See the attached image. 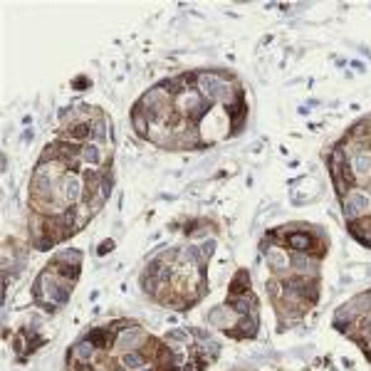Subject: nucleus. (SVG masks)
Instances as JSON below:
<instances>
[{"instance_id": "1", "label": "nucleus", "mask_w": 371, "mask_h": 371, "mask_svg": "<svg viewBox=\"0 0 371 371\" xmlns=\"http://www.w3.org/2000/svg\"><path fill=\"white\" fill-rule=\"evenodd\" d=\"M342 208H344V218L346 223H354L364 215H369V208H371V198L364 193V191H349L346 196L342 198Z\"/></svg>"}, {"instance_id": "2", "label": "nucleus", "mask_w": 371, "mask_h": 371, "mask_svg": "<svg viewBox=\"0 0 371 371\" xmlns=\"http://www.w3.org/2000/svg\"><path fill=\"white\" fill-rule=\"evenodd\" d=\"M59 193H62V200L67 205H80L85 200V183H82V178H77V173L64 176L59 181Z\"/></svg>"}, {"instance_id": "3", "label": "nucleus", "mask_w": 371, "mask_h": 371, "mask_svg": "<svg viewBox=\"0 0 371 371\" xmlns=\"http://www.w3.org/2000/svg\"><path fill=\"white\" fill-rule=\"evenodd\" d=\"M257 324H260L257 312L248 314V317H238V322L233 324L235 329H230L228 334L230 337H235V339H253V337L257 334Z\"/></svg>"}, {"instance_id": "4", "label": "nucleus", "mask_w": 371, "mask_h": 371, "mask_svg": "<svg viewBox=\"0 0 371 371\" xmlns=\"http://www.w3.org/2000/svg\"><path fill=\"white\" fill-rule=\"evenodd\" d=\"M94 356H97V346L85 337V339H80V342L69 349V354H67V364H92Z\"/></svg>"}, {"instance_id": "5", "label": "nucleus", "mask_w": 371, "mask_h": 371, "mask_svg": "<svg viewBox=\"0 0 371 371\" xmlns=\"http://www.w3.org/2000/svg\"><path fill=\"white\" fill-rule=\"evenodd\" d=\"M107 156H112V154H107L104 143H97V141L82 143V161H85L87 166L97 169L99 164H104V161H107ZM107 164H109V161H107Z\"/></svg>"}, {"instance_id": "6", "label": "nucleus", "mask_w": 371, "mask_h": 371, "mask_svg": "<svg viewBox=\"0 0 371 371\" xmlns=\"http://www.w3.org/2000/svg\"><path fill=\"white\" fill-rule=\"evenodd\" d=\"M146 342V334H143V329L136 324V327H131V329H126V332H121V334H116V349H121V351H131V349H139L136 344H143Z\"/></svg>"}, {"instance_id": "7", "label": "nucleus", "mask_w": 371, "mask_h": 371, "mask_svg": "<svg viewBox=\"0 0 371 371\" xmlns=\"http://www.w3.org/2000/svg\"><path fill=\"white\" fill-rule=\"evenodd\" d=\"M228 307L235 317H248V314L257 312V300L248 292L243 297H228Z\"/></svg>"}, {"instance_id": "8", "label": "nucleus", "mask_w": 371, "mask_h": 371, "mask_svg": "<svg viewBox=\"0 0 371 371\" xmlns=\"http://www.w3.org/2000/svg\"><path fill=\"white\" fill-rule=\"evenodd\" d=\"M226 112H228V119H230V124H233V131L238 134V131H240V126H243V121H245V116H248L245 97H243V94H238V99H235V102H230L228 107H226Z\"/></svg>"}, {"instance_id": "9", "label": "nucleus", "mask_w": 371, "mask_h": 371, "mask_svg": "<svg viewBox=\"0 0 371 371\" xmlns=\"http://www.w3.org/2000/svg\"><path fill=\"white\" fill-rule=\"evenodd\" d=\"M87 339L94 344L97 349H112L116 344V334L112 332V327H97V329H92L89 334H87Z\"/></svg>"}, {"instance_id": "10", "label": "nucleus", "mask_w": 371, "mask_h": 371, "mask_svg": "<svg viewBox=\"0 0 371 371\" xmlns=\"http://www.w3.org/2000/svg\"><path fill=\"white\" fill-rule=\"evenodd\" d=\"M351 169L356 173V181H359V183L366 181L371 176V154H366V151L351 154Z\"/></svg>"}, {"instance_id": "11", "label": "nucleus", "mask_w": 371, "mask_h": 371, "mask_svg": "<svg viewBox=\"0 0 371 371\" xmlns=\"http://www.w3.org/2000/svg\"><path fill=\"white\" fill-rule=\"evenodd\" d=\"M121 364L129 371H141L143 366H149V359L141 349H131V351H124L121 354Z\"/></svg>"}, {"instance_id": "12", "label": "nucleus", "mask_w": 371, "mask_h": 371, "mask_svg": "<svg viewBox=\"0 0 371 371\" xmlns=\"http://www.w3.org/2000/svg\"><path fill=\"white\" fill-rule=\"evenodd\" d=\"M250 292V275L248 270H238L235 277L230 280V297H243Z\"/></svg>"}, {"instance_id": "13", "label": "nucleus", "mask_w": 371, "mask_h": 371, "mask_svg": "<svg viewBox=\"0 0 371 371\" xmlns=\"http://www.w3.org/2000/svg\"><path fill=\"white\" fill-rule=\"evenodd\" d=\"M131 124H134V131H136L141 139H149V134H151V131H149V129H151V121L146 119V114H143V109L139 104H136L134 112H131Z\"/></svg>"}, {"instance_id": "14", "label": "nucleus", "mask_w": 371, "mask_h": 371, "mask_svg": "<svg viewBox=\"0 0 371 371\" xmlns=\"http://www.w3.org/2000/svg\"><path fill=\"white\" fill-rule=\"evenodd\" d=\"M228 312H230L228 305H226V307H215V310H210V312H208V324H210V327H220V329L228 332V327H233V324L228 322Z\"/></svg>"}, {"instance_id": "15", "label": "nucleus", "mask_w": 371, "mask_h": 371, "mask_svg": "<svg viewBox=\"0 0 371 371\" xmlns=\"http://www.w3.org/2000/svg\"><path fill=\"white\" fill-rule=\"evenodd\" d=\"M107 139H109V124H107L104 116H97V119L92 121V141L104 143Z\"/></svg>"}, {"instance_id": "16", "label": "nucleus", "mask_w": 371, "mask_h": 371, "mask_svg": "<svg viewBox=\"0 0 371 371\" xmlns=\"http://www.w3.org/2000/svg\"><path fill=\"white\" fill-rule=\"evenodd\" d=\"M267 262H270V267L280 275L287 265H289V257H287L282 250H275V248H272V250H267Z\"/></svg>"}, {"instance_id": "17", "label": "nucleus", "mask_w": 371, "mask_h": 371, "mask_svg": "<svg viewBox=\"0 0 371 371\" xmlns=\"http://www.w3.org/2000/svg\"><path fill=\"white\" fill-rule=\"evenodd\" d=\"M52 260H55V262H64V265L80 267V265H82V253H80V250H59Z\"/></svg>"}, {"instance_id": "18", "label": "nucleus", "mask_w": 371, "mask_h": 371, "mask_svg": "<svg viewBox=\"0 0 371 371\" xmlns=\"http://www.w3.org/2000/svg\"><path fill=\"white\" fill-rule=\"evenodd\" d=\"M188 332H183V329H173V332H169L166 334V342H181L183 346H188Z\"/></svg>"}, {"instance_id": "19", "label": "nucleus", "mask_w": 371, "mask_h": 371, "mask_svg": "<svg viewBox=\"0 0 371 371\" xmlns=\"http://www.w3.org/2000/svg\"><path fill=\"white\" fill-rule=\"evenodd\" d=\"M114 250V240H102V245L97 248V255H107Z\"/></svg>"}, {"instance_id": "20", "label": "nucleus", "mask_w": 371, "mask_h": 371, "mask_svg": "<svg viewBox=\"0 0 371 371\" xmlns=\"http://www.w3.org/2000/svg\"><path fill=\"white\" fill-rule=\"evenodd\" d=\"M141 371H156V369H154V366H143Z\"/></svg>"}, {"instance_id": "21", "label": "nucleus", "mask_w": 371, "mask_h": 371, "mask_svg": "<svg viewBox=\"0 0 371 371\" xmlns=\"http://www.w3.org/2000/svg\"><path fill=\"white\" fill-rule=\"evenodd\" d=\"M366 146H369V149H371V139H369V141H366ZM369 154H371V151H369Z\"/></svg>"}, {"instance_id": "22", "label": "nucleus", "mask_w": 371, "mask_h": 371, "mask_svg": "<svg viewBox=\"0 0 371 371\" xmlns=\"http://www.w3.org/2000/svg\"><path fill=\"white\" fill-rule=\"evenodd\" d=\"M369 126H371V116H369Z\"/></svg>"}]
</instances>
